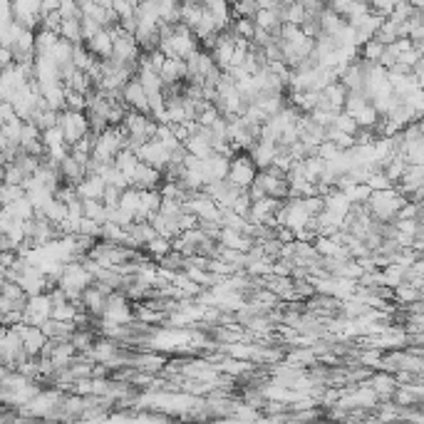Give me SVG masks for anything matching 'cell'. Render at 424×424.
<instances>
[{
	"instance_id": "6da1fadb",
	"label": "cell",
	"mask_w": 424,
	"mask_h": 424,
	"mask_svg": "<svg viewBox=\"0 0 424 424\" xmlns=\"http://www.w3.org/2000/svg\"><path fill=\"white\" fill-rule=\"evenodd\" d=\"M407 198L402 196L400 192H397L395 186H389V189H380V192H370V196H367V209H370L372 219L375 221H395L397 211H400V206L405 203Z\"/></svg>"
},
{
	"instance_id": "7a4b0ae2",
	"label": "cell",
	"mask_w": 424,
	"mask_h": 424,
	"mask_svg": "<svg viewBox=\"0 0 424 424\" xmlns=\"http://www.w3.org/2000/svg\"><path fill=\"white\" fill-rule=\"evenodd\" d=\"M198 40L194 35L192 30L186 28L184 23H176L174 25V33L169 37H162L159 40V50H162L167 58H179V60H186L189 55H194L198 50Z\"/></svg>"
},
{
	"instance_id": "3957f363",
	"label": "cell",
	"mask_w": 424,
	"mask_h": 424,
	"mask_svg": "<svg viewBox=\"0 0 424 424\" xmlns=\"http://www.w3.org/2000/svg\"><path fill=\"white\" fill-rule=\"evenodd\" d=\"M58 127L62 129L65 144L70 146V144H75L80 137H85V134L90 132L87 115H85V112H80V110H60Z\"/></svg>"
},
{
	"instance_id": "277c9868",
	"label": "cell",
	"mask_w": 424,
	"mask_h": 424,
	"mask_svg": "<svg viewBox=\"0 0 424 424\" xmlns=\"http://www.w3.org/2000/svg\"><path fill=\"white\" fill-rule=\"evenodd\" d=\"M258 167L253 164V159L248 157V151H236L231 159H228V174L226 179L239 189H246L251 181L256 179Z\"/></svg>"
},
{
	"instance_id": "5b68a950",
	"label": "cell",
	"mask_w": 424,
	"mask_h": 424,
	"mask_svg": "<svg viewBox=\"0 0 424 424\" xmlns=\"http://www.w3.org/2000/svg\"><path fill=\"white\" fill-rule=\"evenodd\" d=\"M105 320H112V323H119V325H127L134 320V305L124 291H112L107 296V303H105V313H102Z\"/></svg>"
},
{
	"instance_id": "8992f818",
	"label": "cell",
	"mask_w": 424,
	"mask_h": 424,
	"mask_svg": "<svg viewBox=\"0 0 424 424\" xmlns=\"http://www.w3.org/2000/svg\"><path fill=\"white\" fill-rule=\"evenodd\" d=\"M50 310H53V296L47 291L28 296V303H25V308H23V323L42 325V323L50 318Z\"/></svg>"
},
{
	"instance_id": "52a82bcc",
	"label": "cell",
	"mask_w": 424,
	"mask_h": 424,
	"mask_svg": "<svg viewBox=\"0 0 424 424\" xmlns=\"http://www.w3.org/2000/svg\"><path fill=\"white\" fill-rule=\"evenodd\" d=\"M15 332L20 335V343H23V350L28 357H40L42 348H45L47 343V337L45 332L40 330V325H30V323H15Z\"/></svg>"
},
{
	"instance_id": "ba28073f",
	"label": "cell",
	"mask_w": 424,
	"mask_h": 424,
	"mask_svg": "<svg viewBox=\"0 0 424 424\" xmlns=\"http://www.w3.org/2000/svg\"><path fill=\"white\" fill-rule=\"evenodd\" d=\"M122 102L129 107V110L142 112V115H149V99H146L144 87L139 85V80H137V77H129V80L124 82Z\"/></svg>"
},
{
	"instance_id": "9c48e42d",
	"label": "cell",
	"mask_w": 424,
	"mask_h": 424,
	"mask_svg": "<svg viewBox=\"0 0 424 424\" xmlns=\"http://www.w3.org/2000/svg\"><path fill=\"white\" fill-rule=\"evenodd\" d=\"M162 181H164L162 169L151 167V164H146V162L137 164L134 174L129 176V186H134V189H159Z\"/></svg>"
},
{
	"instance_id": "30bf717a",
	"label": "cell",
	"mask_w": 424,
	"mask_h": 424,
	"mask_svg": "<svg viewBox=\"0 0 424 424\" xmlns=\"http://www.w3.org/2000/svg\"><path fill=\"white\" fill-rule=\"evenodd\" d=\"M201 174L203 181H221L228 174V157L223 154H209L206 159H201Z\"/></svg>"
},
{
	"instance_id": "8fae6325",
	"label": "cell",
	"mask_w": 424,
	"mask_h": 424,
	"mask_svg": "<svg viewBox=\"0 0 424 424\" xmlns=\"http://www.w3.org/2000/svg\"><path fill=\"white\" fill-rule=\"evenodd\" d=\"M112 42H115L112 33L107 28H102V30H97L90 40H85V47H87L97 60H107V58H112Z\"/></svg>"
},
{
	"instance_id": "7c38bea8",
	"label": "cell",
	"mask_w": 424,
	"mask_h": 424,
	"mask_svg": "<svg viewBox=\"0 0 424 424\" xmlns=\"http://www.w3.org/2000/svg\"><path fill=\"white\" fill-rule=\"evenodd\" d=\"M253 25L271 35H278L280 25H283V18H280V6L278 8H258L256 15H253Z\"/></svg>"
},
{
	"instance_id": "4fadbf2b",
	"label": "cell",
	"mask_w": 424,
	"mask_h": 424,
	"mask_svg": "<svg viewBox=\"0 0 424 424\" xmlns=\"http://www.w3.org/2000/svg\"><path fill=\"white\" fill-rule=\"evenodd\" d=\"M75 192L80 198H102V192H105V179L94 171L85 174L80 181L75 184Z\"/></svg>"
},
{
	"instance_id": "5bb4252c",
	"label": "cell",
	"mask_w": 424,
	"mask_h": 424,
	"mask_svg": "<svg viewBox=\"0 0 424 424\" xmlns=\"http://www.w3.org/2000/svg\"><path fill=\"white\" fill-rule=\"evenodd\" d=\"M219 244L226 246V248H236V251H244L246 253V251L253 246V239L246 236V233L236 231V228L221 226V231H219Z\"/></svg>"
},
{
	"instance_id": "9a60e30c",
	"label": "cell",
	"mask_w": 424,
	"mask_h": 424,
	"mask_svg": "<svg viewBox=\"0 0 424 424\" xmlns=\"http://www.w3.org/2000/svg\"><path fill=\"white\" fill-rule=\"evenodd\" d=\"M159 77H162L164 85H169V82H181V80H186V60L167 58V60H164L162 67H159Z\"/></svg>"
},
{
	"instance_id": "2e32d148",
	"label": "cell",
	"mask_w": 424,
	"mask_h": 424,
	"mask_svg": "<svg viewBox=\"0 0 424 424\" xmlns=\"http://www.w3.org/2000/svg\"><path fill=\"white\" fill-rule=\"evenodd\" d=\"M58 169H60V176H62V181H67V184H77L82 176L87 174V169L82 167V164L77 162L75 157H72L70 151H67V157H65L62 162L58 164Z\"/></svg>"
},
{
	"instance_id": "e0dca14e",
	"label": "cell",
	"mask_w": 424,
	"mask_h": 424,
	"mask_svg": "<svg viewBox=\"0 0 424 424\" xmlns=\"http://www.w3.org/2000/svg\"><path fill=\"white\" fill-rule=\"evenodd\" d=\"M112 164H115V167L119 169V171H122V174L129 179V176L134 174L137 164H139V157H137V151H132V149H127V146H124V149H119V151L115 154Z\"/></svg>"
},
{
	"instance_id": "ac0fdd59",
	"label": "cell",
	"mask_w": 424,
	"mask_h": 424,
	"mask_svg": "<svg viewBox=\"0 0 424 424\" xmlns=\"http://www.w3.org/2000/svg\"><path fill=\"white\" fill-rule=\"evenodd\" d=\"M58 35L62 37V40L72 42V45H77V42H82V28H80V18H62L58 25Z\"/></svg>"
},
{
	"instance_id": "d6986e66",
	"label": "cell",
	"mask_w": 424,
	"mask_h": 424,
	"mask_svg": "<svg viewBox=\"0 0 424 424\" xmlns=\"http://www.w3.org/2000/svg\"><path fill=\"white\" fill-rule=\"evenodd\" d=\"M142 251H144L151 261H159V258L167 256L169 251H171V241L164 239V236H159V233H157V236H151V239L142 246Z\"/></svg>"
},
{
	"instance_id": "ffe728a7",
	"label": "cell",
	"mask_w": 424,
	"mask_h": 424,
	"mask_svg": "<svg viewBox=\"0 0 424 424\" xmlns=\"http://www.w3.org/2000/svg\"><path fill=\"white\" fill-rule=\"evenodd\" d=\"M82 216L105 223L107 221V206L102 203V198H82Z\"/></svg>"
},
{
	"instance_id": "44dd1931",
	"label": "cell",
	"mask_w": 424,
	"mask_h": 424,
	"mask_svg": "<svg viewBox=\"0 0 424 424\" xmlns=\"http://www.w3.org/2000/svg\"><path fill=\"white\" fill-rule=\"evenodd\" d=\"M40 139H42V144H45V151L47 149H55V146H65L62 129H60L58 124H55V127H50V129H42Z\"/></svg>"
},
{
	"instance_id": "7402d4cb",
	"label": "cell",
	"mask_w": 424,
	"mask_h": 424,
	"mask_svg": "<svg viewBox=\"0 0 424 424\" xmlns=\"http://www.w3.org/2000/svg\"><path fill=\"white\" fill-rule=\"evenodd\" d=\"M353 119H355V122H357V127L370 129L372 124H375V122H378V119H380V115H378V110H375V107H372V102H370V105L362 107V110L357 112V115H353Z\"/></svg>"
},
{
	"instance_id": "603a6c76",
	"label": "cell",
	"mask_w": 424,
	"mask_h": 424,
	"mask_svg": "<svg viewBox=\"0 0 424 424\" xmlns=\"http://www.w3.org/2000/svg\"><path fill=\"white\" fill-rule=\"evenodd\" d=\"M365 184L370 186V192H380V189H389L392 181L387 179V174H384L382 169H372L370 176L365 179Z\"/></svg>"
},
{
	"instance_id": "cb8c5ba5",
	"label": "cell",
	"mask_w": 424,
	"mask_h": 424,
	"mask_svg": "<svg viewBox=\"0 0 424 424\" xmlns=\"http://www.w3.org/2000/svg\"><path fill=\"white\" fill-rule=\"evenodd\" d=\"M110 8L117 12V18H119V20L132 18V15H134V6H132V3H127V0H112Z\"/></svg>"
},
{
	"instance_id": "d4e9b609",
	"label": "cell",
	"mask_w": 424,
	"mask_h": 424,
	"mask_svg": "<svg viewBox=\"0 0 424 424\" xmlns=\"http://www.w3.org/2000/svg\"><path fill=\"white\" fill-rule=\"evenodd\" d=\"M92 3H97V6H105V8L112 6V0H92Z\"/></svg>"
},
{
	"instance_id": "484cf974",
	"label": "cell",
	"mask_w": 424,
	"mask_h": 424,
	"mask_svg": "<svg viewBox=\"0 0 424 424\" xmlns=\"http://www.w3.org/2000/svg\"><path fill=\"white\" fill-rule=\"evenodd\" d=\"M226 3H228V6H233V3H239V0H226Z\"/></svg>"
}]
</instances>
